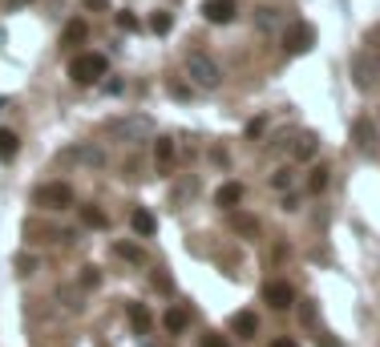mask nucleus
<instances>
[{"label":"nucleus","mask_w":380,"mask_h":347,"mask_svg":"<svg viewBox=\"0 0 380 347\" xmlns=\"http://www.w3.org/2000/svg\"><path fill=\"white\" fill-rule=\"evenodd\" d=\"M105 133L114 137V142H126V146H142L154 137V121L142 114H122V117H110L105 121Z\"/></svg>","instance_id":"obj_1"},{"label":"nucleus","mask_w":380,"mask_h":347,"mask_svg":"<svg viewBox=\"0 0 380 347\" xmlns=\"http://www.w3.org/2000/svg\"><path fill=\"white\" fill-rule=\"evenodd\" d=\"M186 77L190 85H199V89H218L223 85V69L215 65V57L211 53H186Z\"/></svg>","instance_id":"obj_2"},{"label":"nucleus","mask_w":380,"mask_h":347,"mask_svg":"<svg viewBox=\"0 0 380 347\" xmlns=\"http://www.w3.org/2000/svg\"><path fill=\"white\" fill-rule=\"evenodd\" d=\"M105 65H110V61H105L101 53H77V57L69 61V77L77 85H93L105 77Z\"/></svg>","instance_id":"obj_3"},{"label":"nucleus","mask_w":380,"mask_h":347,"mask_svg":"<svg viewBox=\"0 0 380 347\" xmlns=\"http://www.w3.org/2000/svg\"><path fill=\"white\" fill-rule=\"evenodd\" d=\"M33 206H41V210H69L73 206V190L65 182H45L33 190Z\"/></svg>","instance_id":"obj_4"},{"label":"nucleus","mask_w":380,"mask_h":347,"mask_svg":"<svg viewBox=\"0 0 380 347\" xmlns=\"http://www.w3.org/2000/svg\"><path fill=\"white\" fill-rule=\"evenodd\" d=\"M312 45H315V29L308 20H291V25L283 29V53L299 57V53H308Z\"/></svg>","instance_id":"obj_5"},{"label":"nucleus","mask_w":380,"mask_h":347,"mask_svg":"<svg viewBox=\"0 0 380 347\" xmlns=\"http://www.w3.org/2000/svg\"><path fill=\"white\" fill-rule=\"evenodd\" d=\"M352 81H356V89H376V81H380V61L372 57V53H356L352 57Z\"/></svg>","instance_id":"obj_6"},{"label":"nucleus","mask_w":380,"mask_h":347,"mask_svg":"<svg viewBox=\"0 0 380 347\" xmlns=\"http://www.w3.org/2000/svg\"><path fill=\"white\" fill-rule=\"evenodd\" d=\"M61 158H65V162H77V165H93V170H98V165H105V149L93 146V142H73Z\"/></svg>","instance_id":"obj_7"},{"label":"nucleus","mask_w":380,"mask_h":347,"mask_svg":"<svg viewBox=\"0 0 380 347\" xmlns=\"http://www.w3.org/2000/svg\"><path fill=\"white\" fill-rule=\"evenodd\" d=\"M263 303H271L275 311H287L291 303H296V291H291V283H283V279H271L263 287Z\"/></svg>","instance_id":"obj_8"},{"label":"nucleus","mask_w":380,"mask_h":347,"mask_svg":"<svg viewBox=\"0 0 380 347\" xmlns=\"http://www.w3.org/2000/svg\"><path fill=\"white\" fill-rule=\"evenodd\" d=\"M352 142H356V149L372 154V149H376V142H380L376 121H368V117H356V121H352Z\"/></svg>","instance_id":"obj_9"},{"label":"nucleus","mask_w":380,"mask_h":347,"mask_svg":"<svg viewBox=\"0 0 380 347\" xmlns=\"http://www.w3.org/2000/svg\"><path fill=\"white\" fill-rule=\"evenodd\" d=\"M235 13H239L235 0H202V17L211 20V25H231Z\"/></svg>","instance_id":"obj_10"},{"label":"nucleus","mask_w":380,"mask_h":347,"mask_svg":"<svg viewBox=\"0 0 380 347\" xmlns=\"http://www.w3.org/2000/svg\"><path fill=\"white\" fill-rule=\"evenodd\" d=\"M315 149H320V137H315L312 130H299L296 137H291V158H296V162L315 158Z\"/></svg>","instance_id":"obj_11"},{"label":"nucleus","mask_w":380,"mask_h":347,"mask_svg":"<svg viewBox=\"0 0 380 347\" xmlns=\"http://www.w3.org/2000/svg\"><path fill=\"white\" fill-rule=\"evenodd\" d=\"M126 315H130L133 335H150V331H154V315L146 311V303H130V307H126Z\"/></svg>","instance_id":"obj_12"},{"label":"nucleus","mask_w":380,"mask_h":347,"mask_svg":"<svg viewBox=\"0 0 380 347\" xmlns=\"http://www.w3.org/2000/svg\"><path fill=\"white\" fill-rule=\"evenodd\" d=\"M243 194H247V190H243L239 182H223L218 186V194H215V202L223 206V210H235V206L243 202Z\"/></svg>","instance_id":"obj_13"},{"label":"nucleus","mask_w":380,"mask_h":347,"mask_svg":"<svg viewBox=\"0 0 380 347\" xmlns=\"http://www.w3.org/2000/svg\"><path fill=\"white\" fill-rule=\"evenodd\" d=\"M130 226H133L138 234H142V238H150V234H158V218L150 215L146 206H138V210L130 215Z\"/></svg>","instance_id":"obj_14"},{"label":"nucleus","mask_w":380,"mask_h":347,"mask_svg":"<svg viewBox=\"0 0 380 347\" xmlns=\"http://www.w3.org/2000/svg\"><path fill=\"white\" fill-rule=\"evenodd\" d=\"M231 331H235V335H243V339H255V331H259V319H255V311H235Z\"/></svg>","instance_id":"obj_15"},{"label":"nucleus","mask_w":380,"mask_h":347,"mask_svg":"<svg viewBox=\"0 0 380 347\" xmlns=\"http://www.w3.org/2000/svg\"><path fill=\"white\" fill-rule=\"evenodd\" d=\"M186 323H190V315L182 311V307H170V311L162 315V327L170 331V335H182V331H186Z\"/></svg>","instance_id":"obj_16"},{"label":"nucleus","mask_w":380,"mask_h":347,"mask_svg":"<svg viewBox=\"0 0 380 347\" xmlns=\"http://www.w3.org/2000/svg\"><path fill=\"white\" fill-rule=\"evenodd\" d=\"M154 162H158V170H170V165H174V142H170V137H158V142H154Z\"/></svg>","instance_id":"obj_17"},{"label":"nucleus","mask_w":380,"mask_h":347,"mask_svg":"<svg viewBox=\"0 0 380 347\" xmlns=\"http://www.w3.org/2000/svg\"><path fill=\"white\" fill-rule=\"evenodd\" d=\"M85 36H89L85 20H69V25H65V33H61V45H65V49H73V45H81Z\"/></svg>","instance_id":"obj_18"},{"label":"nucleus","mask_w":380,"mask_h":347,"mask_svg":"<svg viewBox=\"0 0 380 347\" xmlns=\"http://www.w3.org/2000/svg\"><path fill=\"white\" fill-rule=\"evenodd\" d=\"M17 149H20L17 133H13V130H0V162H13V158H17Z\"/></svg>","instance_id":"obj_19"},{"label":"nucleus","mask_w":380,"mask_h":347,"mask_svg":"<svg viewBox=\"0 0 380 347\" xmlns=\"http://www.w3.org/2000/svg\"><path fill=\"white\" fill-rule=\"evenodd\" d=\"M114 254L117 259H126V263H146L142 247H133V243H114Z\"/></svg>","instance_id":"obj_20"},{"label":"nucleus","mask_w":380,"mask_h":347,"mask_svg":"<svg viewBox=\"0 0 380 347\" xmlns=\"http://www.w3.org/2000/svg\"><path fill=\"white\" fill-rule=\"evenodd\" d=\"M271 186H275V190H291V186H296V170H291V165H280V170L271 174Z\"/></svg>","instance_id":"obj_21"},{"label":"nucleus","mask_w":380,"mask_h":347,"mask_svg":"<svg viewBox=\"0 0 380 347\" xmlns=\"http://www.w3.org/2000/svg\"><path fill=\"white\" fill-rule=\"evenodd\" d=\"M255 25H259L263 33H271V29L280 25V13H275V8H255Z\"/></svg>","instance_id":"obj_22"},{"label":"nucleus","mask_w":380,"mask_h":347,"mask_svg":"<svg viewBox=\"0 0 380 347\" xmlns=\"http://www.w3.org/2000/svg\"><path fill=\"white\" fill-rule=\"evenodd\" d=\"M150 29H154V33H170V29H174V17H170V13H162V8H158V13L150 17Z\"/></svg>","instance_id":"obj_23"},{"label":"nucleus","mask_w":380,"mask_h":347,"mask_svg":"<svg viewBox=\"0 0 380 347\" xmlns=\"http://www.w3.org/2000/svg\"><path fill=\"white\" fill-rule=\"evenodd\" d=\"M105 222H110V218H105V210H98V206H85V226H105Z\"/></svg>","instance_id":"obj_24"},{"label":"nucleus","mask_w":380,"mask_h":347,"mask_svg":"<svg viewBox=\"0 0 380 347\" xmlns=\"http://www.w3.org/2000/svg\"><path fill=\"white\" fill-rule=\"evenodd\" d=\"M315 190V194H320V190H328V170H324V165H315L312 170V182H308Z\"/></svg>","instance_id":"obj_25"},{"label":"nucleus","mask_w":380,"mask_h":347,"mask_svg":"<svg viewBox=\"0 0 380 347\" xmlns=\"http://www.w3.org/2000/svg\"><path fill=\"white\" fill-rule=\"evenodd\" d=\"M235 231H239V234H255V231H259V222L247 218V215H235Z\"/></svg>","instance_id":"obj_26"},{"label":"nucleus","mask_w":380,"mask_h":347,"mask_svg":"<svg viewBox=\"0 0 380 347\" xmlns=\"http://www.w3.org/2000/svg\"><path fill=\"white\" fill-rule=\"evenodd\" d=\"M98 283H101L98 266H81V287H98Z\"/></svg>","instance_id":"obj_27"},{"label":"nucleus","mask_w":380,"mask_h":347,"mask_svg":"<svg viewBox=\"0 0 380 347\" xmlns=\"http://www.w3.org/2000/svg\"><path fill=\"white\" fill-rule=\"evenodd\" d=\"M117 29L133 33V29H138V17H133V13H117Z\"/></svg>","instance_id":"obj_28"},{"label":"nucleus","mask_w":380,"mask_h":347,"mask_svg":"<svg viewBox=\"0 0 380 347\" xmlns=\"http://www.w3.org/2000/svg\"><path fill=\"white\" fill-rule=\"evenodd\" d=\"M199 347H227V339H223V335H215V331H211V335H202V343Z\"/></svg>","instance_id":"obj_29"},{"label":"nucleus","mask_w":380,"mask_h":347,"mask_svg":"<svg viewBox=\"0 0 380 347\" xmlns=\"http://www.w3.org/2000/svg\"><path fill=\"white\" fill-rule=\"evenodd\" d=\"M299 319H303V323H315V307H312V303H299Z\"/></svg>","instance_id":"obj_30"},{"label":"nucleus","mask_w":380,"mask_h":347,"mask_svg":"<svg viewBox=\"0 0 380 347\" xmlns=\"http://www.w3.org/2000/svg\"><path fill=\"white\" fill-rule=\"evenodd\" d=\"M17 266H20V275H33L37 263H33V259H17Z\"/></svg>","instance_id":"obj_31"},{"label":"nucleus","mask_w":380,"mask_h":347,"mask_svg":"<svg viewBox=\"0 0 380 347\" xmlns=\"http://www.w3.org/2000/svg\"><path fill=\"white\" fill-rule=\"evenodd\" d=\"M271 347H299V343H296V339H287V335H283V339H275Z\"/></svg>","instance_id":"obj_32"},{"label":"nucleus","mask_w":380,"mask_h":347,"mask_svg":"<svg viewBox=\"0 0 380 347\" xmlns=\"http://www.w3.org/2000/svg\"><path fill=\"white\" fill-rule=\"evenodd\" d=\"M85 4H89V8H105V4H110V0H85Z\"/></svg>","instance_id":"obj_33"},{"label":"nucleus","mask_w":380,"mask_h":347,"mask_svg":"<svg viewBox=\"0 0 380 347\" xmlns=\"http://www.w3.org/2000/svg\"><path fill=\"white\" fill-rule=\"evenodd\" d=\"M0 109H4V101H0Z\"/></svg>","instance_id":"obj_34"}]
</instances>
